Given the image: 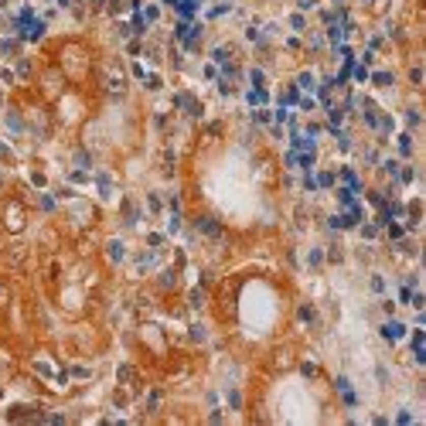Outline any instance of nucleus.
Masks as SVG:
<instances>
[{"label": "nucleus", "mask_w": 426, "mask_h": 426, "mask_svg": "<svg viewBox=\"0 0 426 426\" xmlns=\"http://www.w3.org/2000/svg\"><path fill=\"white\" fill-rule=\"evenodd\" d=\"M92 65V55L89 48L82 45V41H68L62 48V75H72V79H82Z\"/></svg>", "instance_id": "nucleus-1"}, {"label": "nucleus", "mask_w": 426, "mask_h": 426, "mask_svg": "<svg viewBox=\"0 0 426 426\" xmlns=\"http://www.w3.org/2000/svg\"><path fill=\"white\" fill-rule=\"evenodd\" d=\"M24 225H27V212H24L21 202H11L7 208H4V229L7 232H21Z\"/></svg>", "instance_id": "nucleus-2"}, {"label": "nucleus", "mask_w": 426, "mask_h": 426, "mask_svg": "<svg viewBox=\"0 0 426 426\" xmlns=\"http://www.w3.org/2000/svg\"><path fill=\"white\" fill-rule=\"evenodd\" d=\"M382 334L389 337V341H399V337L406 334V327H403V324H389V327H385V331H382Z\"/></svg>", "instance_id": "nucleus-3"}, {"label": "nucleus", "mask_w": 426, "mask_h": 426, "mask_svg": "<svg viewBox=\"0 0 426 426\" xmlns=\"http://www.w3.org/2000/svg\"><path fill=\"white\" fill-rule=\"evenodd\" d=\"M249 102H252V106L266 102V92H263V89H252V92H249Z\"/></svg>", "instance_id": "nucleus-4"}, {"label": "nucleus", "mask_w": 426, "mask_h": 426, "mask_svg": "<svg viewBox=\"0 0 426 426\" xmlns=\"http://www.w3.org/2000/svg\"><path fill=\"white\" fill-rule=\"evenodd\" d=\"M7 300H11V290H7V287H4V283H0V310H4V307H7Z\"/></svg>", "instance_id": "nucleus-5"}, {"label": "nucleus", "mask_w": 426, "mask_h": 426, "mask_svg": "<svg viewBox=\"0 0 426 426\" xmlns=\"http://www.w3.org/2000/svg\"><path fill=\"white\" fill-rule=\"evenodd\" d=\"M375 232H379V225H365V229H361V236H365V239H375Z\"/></svg>", "instance_id": "nucleus-6"}, {"label": "nucleus", "mask_w": 426, "mask_h": 426, "mask_svg": "<svg viewBox=\"0 0 426 426\" xmlns=\"http://www.w3.org/2000/svg\"><path fill=\"white\" fill-rule=\"evenodd\" d=\"M389 236H392V239H403L406 229H403V225H392V229H389Z\"/></svg>", "instance_id": "nucleus-7"}]
</instances>
